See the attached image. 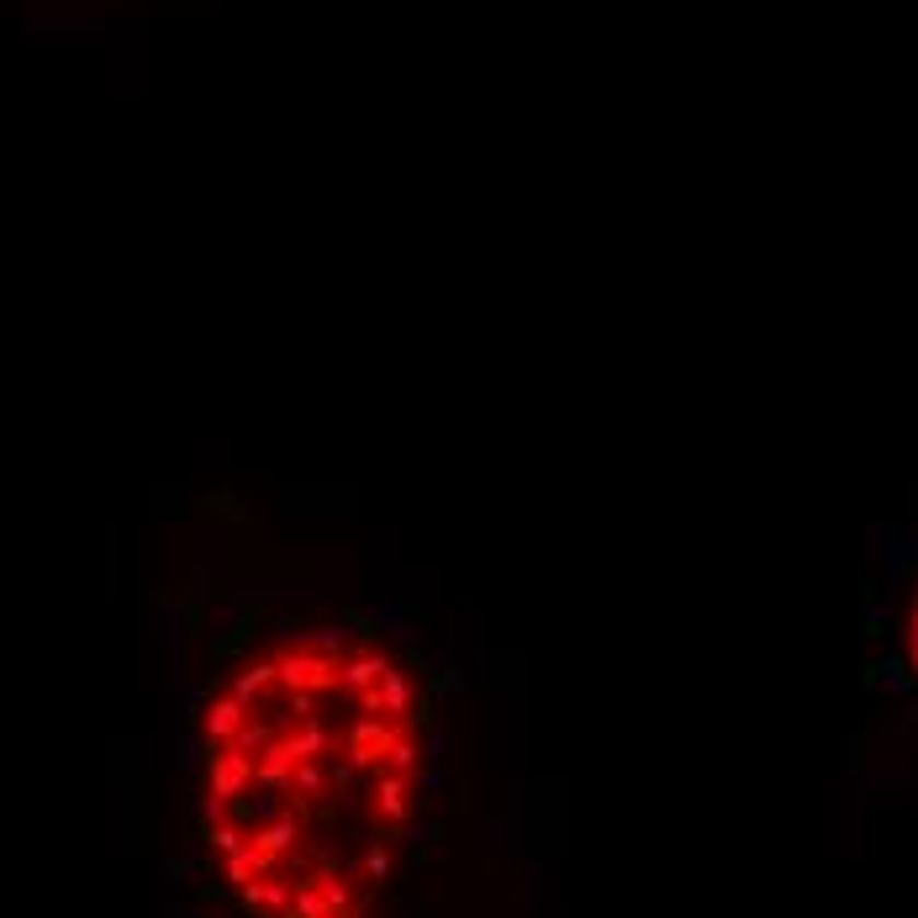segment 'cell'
Instances as JSON below:
<instances>
[{"mask_svg":"<svg viewBox=\"0 0 918 918\" xmlns=\"http://www.w3.org/2000/svg\"><path fill=\"white\" fill-rule=\"evenodd\" d=\"M439 749L433 682L364 613H291L196 723V845L233 918H375Z\"/></svg>","mask_w":918,"mask_h":918,"instance_id":"6da1fadb","label":"cell"},{"mask_svg":"<svg viewBox=\"0 0 918 918\" xmlns=\"http://www.w3.org/2000/svg\"><path fill=\"white\" fill-rule=\"evenodd\" d=\"M903 665L918 676V576L914 592H908V607H903Z\"/></svg>","mask_w":918,"mask_h":918,"instance_id":"7a4b0ae2","label":"cell"}]
</instances>
